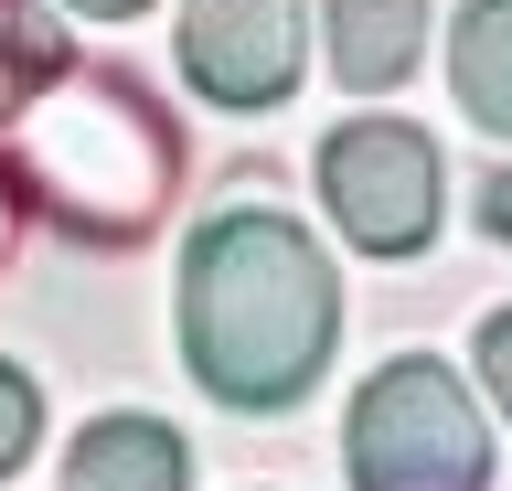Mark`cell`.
Listing matches in <instances>:
<instances>
[{"label": "cell", "mask_w": 512, "mask_h": 491, "mask_svg": "<svg viewBox=\"0 0 512 491\" xmlns=\"http://www.w3.org/2000/svg\"><path fill=\"white\" fill-rule=\"evenodd\" d=\"M342 342V278L267 203H224L182 257V353L224 406H299Z\"/></svg>", "instance_id": "1"}, {"label": "cell", "mask_w": 512, "mask_h": 491, "mask_svg": "<svg viewBox=\"0 0 512 491\" xmlns=\"http://www.w3.org/2000/svg\"><path fill=\"white\" fill-rule=\"evenodd\" d=\"M11 150H22V193H43L75 235L96 246H128L150 235L171 171H182V139L160 129V107L128 86V75H54L43 97L11 118Z\"/></svg>", "instance_id": "2"}, {"label": "cell", "mask_w": 512, "mask_h": 491, "mask_svg": "<svg viewBox=\"0 0 512 491\" xmlns=\"http://www.w3.org/2000/svg\"><path fill=\"white\" fill-rule=\"evenodd\" d=\"M342 459H352V491H480L491 481V427H480L470 385L448 363L406 353L352 395Z\"/></svg>", "instance_id": "3"}, {"label": "cell", "mask_w": 512, "mask_h": 491, "mask_svg": "<svg viewBox=\"0 0 512 491\" xmlns=\"http://www.w3.org/2000/svg\"><path fill=\"white\" fill-rule=\"evenodd\" d=\"M438 139L406 118H342L320 139V203L363 257H416L438 235Z\"/></svg>", "instance_id": "4"}, {"label": "cell", "mask_w": 512, "mask_h": 491, "mask_svg": "<svg viewBox=\"0 0 512 491\" xmlns=\"http://www.w3.org/2000/svg\"><path fill=\"white\" fill-rule=\"evenodd\" d=\"M310 11L299 0H182V75L214 107H278L299 86Z\"/></svg>", "instance_id": "5"}, {"label": "cell", "mask_w": 512, "mask_h": 491, "mask_svg": "<svg viewBox=\"0 0 512 491\" xmlns=\"http://www.w3.org/2000/svg\"><path fill=\"white\" fill-rule=\"evenodd\" d=\"M192 481V438L160 417H86L64 449V491H182Z\"/></svg>", "instance_id": "6"}, {"label": "cell", "mask_w": 512, "mask_h": 491, "mask_svg": "<svg viewBox=\"0 0 512 491\" xmlns=\"http://www.w3.org/2000/svg\"><path fill=\"white\" fill-rule=\"evenodd\" d=\"M320 33H331V75L352 97H384L427 54V0H320Z\"/></svg>", "instance_id": "7"}, {"label": "cell", "mask_w": 512, "mask_h": 491, "mask_svg": "<svg viewBox=\"0 0 512 491\" xmlns=\"http://www.w3.org/2000/svg\"><path fill=\"white\" fill-rule=\"evenodd\" d=\"M448 86H459V107L480 129L512 139V0H459V22H448Z\"/></svg>", "instance_id": "8"}, {"label": "cell", "mask_w": 512, "mask_h": 491, "mask_svg": "<svg viewBox=\"0 0 512 491\" xmlns=\"http://www.w3.org/2000/svg\"><path fill=\"white\" fill-rule=\"evenodd\" d=\"M32 438H43V395H32L22 363H0V470H22Z\"/></svg>", "instance_id": "9"}, {"label": "cell", "mask_w": 512, "mask_h": 491, "mask_svg": "<svg viewBox=\"0 0 512 491\" xmlns=\"http://www.w3.org/2000/svg\"><path fill=\"white\" fill-rule=\"evenodd\" d=\"M480 374H491V406L512 417V310H491V321H480Z\"/></svg>", "instance_id": "10"}, {"label": "cell", "mask_w": 512, "mask_h": 491, "mask_svg": "<svg viewBox=\"0 0 512 491\" xmlns=\"http://www.w3.org/2000/svg\"><path fill=\"white\" fill-rule=\"evenodd\" d=\"M480 235H512V171H480Z\"/></svg>", "instance_id": "11"}, {"label": "cell", "mask_w": 512, "mask_h": 491, "mask_svg": "<svg viewBox=\"0 0 512 491\" xmlns=\"http://www.w3.org/2000/svg\"><path fill=\"white\" fill-rule=\"evenodd\" d=\"M11 225H22V182L0 171V257H11Z\"/></svg>", "instance_id": "12"}, {"label": "cell", "mask_w": 512, "mask_h": 491, "mask_svg": "<svg viewBox=\"0 0 512 491\" xmlns=\"http://www.w3.org/2000/svg\"><path fill=\"white\" fill-rule=\"evenodd\" d=\"M64 11H86V22H128V11H150V0H64Z\"/></svg>", "instance_id": "13"}]
</instances>
